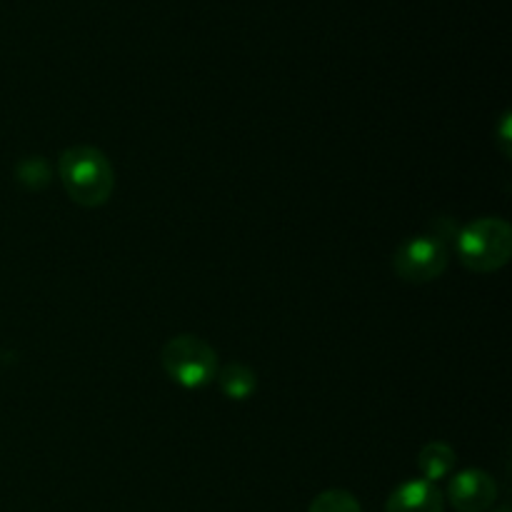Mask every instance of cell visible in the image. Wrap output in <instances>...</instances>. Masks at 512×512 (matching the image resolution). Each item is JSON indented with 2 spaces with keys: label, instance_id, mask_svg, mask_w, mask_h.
Segmentation results:
<instances>
[{
  "label": "cell",
  "instance_id": "7",
  "mask_svg": "<svg viewBox=\"0 0 512 512\" xmlns=\"http://www.w3.org/2000/svg\"><path fill=\"white\" fill-rule=\"evenodd\" d=\"M418 468L423 473V480L435 483V480L448 478L450 470L455 468V450L443 440L428 443L418 455Z\"/></svg>",
  "mask_w": 512,
  "mask_h": 512
},
{
  "label": "cell",
  "instance_id": "3",
  "mask_svg": "<svg viewBox=\"0 0 512 512\" xmlns=\"http://www.w3.org/2000/svg\"><path fill=\"white\" fill-rule=\"evenodd\" d=\"M165 375L183 388H205L218 375V355L198 335H175L160 353Z\"/></svg>",
  "mask_w": 512,
  "mask_h": 512
},
{
  "label": "cell",
  "instance_id": "5",
  "mask_svg": "<svg viewBox=\"0 0 512 512\" xmlns=\"http://www.w3.org/2000/svg\"><path fill=\"white\" fill-rule=\"evenodd\" d=\"M448 498L458 512H485L498 500V485L485 470H463L450 480Z\"/></svg>",
  "mask_w": 512,
  "mask_h": 512
},
{
  "label": "cell",
  "instance_id": "9",
  "mask_svg": "<svg viewBox=\"0 0 512 512\" xmlns=\"http://www.w3.org/2000/svg\"><path fill=\"white\" fill-rule=\"evenodd\" d=\"M308 512H363L360 503L348 490H325L313 500Z\"/></svg>",
  "mask_w": 512,
  "mask_h": 512
},
{
  "label": "cell",
  "instance_id": "4",
  "mask_svg": "<svg viewBox=\"0 0 512 512\" xmlns=\"http://www.w3.org/2000/svg\"><path fill=\"white\" fill-rule=\"evenodd\" d=\"M448 268V248L438 235H415L405 240L393 258V270L405 283H430Z\"/></svg>",
  "mask_w": 512,
  "mask_h": 512
},
{
  "label": "cell",
  "instance_id": "2",
  "mask_svg": "<svg viewBox=\"0 0 512 512\" xmlns=\"http://www.w3.org/2000/svg\"><path fill=\"white\" fill-rule=\"evenodd\" d=\"M460 263L473 273H495L508 265L512 253V228L503 218H478L455 238Z\"/></svg>",
  "mask_w": 512,
  "mask_h": 512
},
{
  "label": "cell",
  "instance_id": "6",
  "mask_svg": "<svg viewBox=\"0 0 512 512\" xmlns=\"http://www.w3.org/2000/svg\"><path fill=\"white\" fill-rule=\"evenodd\" d=\"M443 493L428 480H408L393 490L385 512H443Z\"/></svg>",
  "mask_w": 512,
  "mask_h": 512
},
{
  "label": "cell",
  "instance_id": "1",
  "mask_svg": "<svg viewBox=\"0 0 512 512\" xmlns=\"http://www.w3.org/2000/svg\"><path fill=\"white\" fill-rule=\"evenodd\" d=\"M60 180L70 200L83 208H100L110 200L115 173L103 150L93 145H75L60 155Z\"/></svg>",
  "mask_w": 512,
  "mask_h": 512
},
{
  "label": "cell",
  "instance_id": "10",
  "mask_svg": "<svg viewBox=\"0 0 512 512\" xmlns=\"http://www.w3.org/2000/svg\"><path fill=\"white\" fill-rule=\"evenodd\" d=\"M495 512H510V508H500V510H495Z\"/></svg>",
  "mask_w": 512,
  "mask_h": 512
},
{
  "label": "cell",
  "instance_id": "8",
  "mask_svg": "<svg viewBox=\"0 0 512 512\" xmlns=\"http://www.w3.org/2000/svg\"><path fill=\"white\" fill-rule=\"evenodd\" d=\"M220 390L233 400H245L255 393V373L240 363H230L218 375Z\"/></svg>",
  "mask_w": 512,
  "mask_h": 512
}]
</instances>
